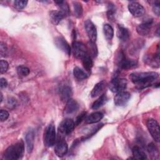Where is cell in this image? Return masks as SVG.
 Segmentation results:
<instances>
[{
  "mask_svg": "<svg viewBox=\"0 0 160 160\" xmlns=\"http://www.w3.org/2000/svg\"><path fill=\"white\" fill-rule=\"evenodd\" d=\"M24 150V142L20 141L10 146L4 151L3 158L7 160H17L22 156Z\"/></svg>",
  "mask_w": 160,
  "mask_h": 160,
  "instance_id": "obj_2",
  "label": "cell"
},
{
  "mask_svg": "<svg viewBox=\"0 0 160 160\" xmlns=\"http://www.w3.org/2000/svg\"><path fill=\"white\" fill-rule=\"evenodd\" d=\"M9 112L4 109H1L0 111V119L1 122L5 121L6 120H7V119L9 118Z\"/></svg>",
  "mask_w": 160,
  "mask_h": 160,
  "instance_id": "obj_39",
  "label": "cell"
},
{
  "mask_svg": "<svg viewBox=\"0 0 160 160\" xmlns=\"http://www.w3.org/2000/svg\"><path fill=\"white\" fill-rule=\"evenodd\" d=\"M105 84H106L104 81H100L98 83H97L91 91V97L95 98L99 96L103 91V89L105 88Z\"/></svg>",
  "mask_w": 160,
  "mask_h": 160,
  "instance_id": "obj_21",
  "label": "cell"
},
{
  "mask_svg": "<svg viewBox=\"0 0 160 160\" xmlns=\"http://www.w3.org/2000/svg\"><path fill=\"white\" fill-rule=\"evenodd\" d=\"M72 51L74 56L78 59H82L84 56L88 54V49L82 42L74 41L72 42Z\"/></svg>",
  "mask_w": 160,
  "mask_h": 160,
  "instance_id": "obj_8",
  "label": "cell"
},
{
  "mask_svg": "<svg viewBox=\"0 0 160 160\" xmlns=\"http://www.w3.org/2000/svg\"><path fill=\"white\" fill-rule=\"evenodd\" d=\"M49 16H50L51 22L55 25L58 24L60 22V21L64 17H66L64 16V14L59 10V11H56V10L51 11L49 13Z\"/></svg>",
  "mask_w": 160,
  "mask_h": 160,
  "instance_id": "obj_20",
  "label": "cell"
},
{
  "mask_svg": "<svg viewBox=\"0 0 160 160\" xmlns=\"http://www.w3.org/2000/svg\"><path fill=\"white\" fill-rule=\"evenodd\" d=\"M72 89L71 88V87L68 86H64L61 89V99L63 101L66 102L69 99H70L72 96Z\"/></svg>",
  "mask_w": 160,
  "mask_h": 160,
  "instance_id": "obj_22",
  "label": "cell"
},
{
  "mask_svg": "<svg viewBox=\"0 0 160 160\" xmlns=\"http://www.w3.org/2000/svg\"><path fill=\"white\" fill-rule=\"evenodd\" d=\"M0 96H1V101H0V102H1L2 101V92H1Z\"/></svg>",
  "mask_w": 160,
  "mask_h": 160,
  "instance_id": "obj_42",
  "label": "cell"
},
{
  "mask_svg": "<svg viewBox=\"0 0 160 160\" xmlns=\"http://www.w3.org/2000/svg\"><path fill=\"white\" fill-rule=\"evenodd\" d=\"M8 104L10 106H13L14 107L16 104H17V101H16L15 99L12 98H10V99L8 100Z\"/></svg>",
  "mask_w": 160,
  "mask_h": 160,
  "instance_id": "obj_41",
  "label": "cell"
},
{
  "mask_svg": "<svg viewBox=\"0 0 160 160\" xmlns=\"http://www.w3.org/2000/svg\"><path fill=\"white\" fill-rule=\"evenodd\" d=\"M152 9L154 12L159 16L160 13V2L159 1H155L152 2Z\"/></svg>",
  "mask_w": 160,
  "mask_h": 160,
  "instance_id": "obj_36",
  "label": "cell"
},
{
  "mask_svg": "<svg viewBox=\"0 0 160 160\" xmlns=\"http://www.w3.org/2000/svg\"><path fill=\"white\" fill-rule=\"evenodd\" d=\"M115 12H116V9L114 4L110 3L108 5V11H107V17L109 21H112L114 19Z\"/></svg>",
  "mask_w": 160,
  "mask_h": 160,
  "instance_id": "obj_32",
  "label": "cell"
},
{
  "mask_svg": "<svg viewBox=\"0 0 160 160\" xmlns=\"http://www.w3.org/2000/svg\"><path fill=\"white\" fill-rule=\"evenodd\" d=\"M104 115L102 112L98 111V112H94L89 114L85 119V122L86 124H93V123H96L99 121H100Z\"/></svg>",
  "mask_w": 160,
  "mask_h": 160,
  "instance_id": "obj_19",
  "label": "cell"
},
{
  "mask_svg": "<svg viewBox=\"0 0 160 160\" xmlns=\"http://www.w3.org/2000/svg\"><path fill=\"white\" fill-rule=\"evenodd\" d=\"M86 112H82L79 115H78V116L76 118L74 122L75 126H78L82 121V120H84V119L86 117Z\"/></svg>",
  "mask_w": 160,
  "mask_h": 160,
  "instance_id": "obj_38",
  "label": "cell"
},
{
  "mask_svg": "<svg viewBox=\"0 0 160 160\" xmlns=\"http://www.w3.org/2000/svg\"><path fill=\"white\" fill-rule=\"evenodd\" d=\"M54 43L56 46L61 51L66 54L67 55L69 56L71 52V47L69 44V43L66 41V39L61 37V36H58L56 37L54 39Z\"/></svg>",
  "mask_w": 160,
  "mask_h": 160,
  "instance_id": "obj_12",
  "label": "cell"
},
{
  "mask_svg": "<svg viewBox=\"0 0 160 160\" xmlns=\"http://www.w3.org/2000/svg\"><path fill=\"white\" fill-rule=\"evenodd\" d=\"M159 49H158L157 53H155L153 55L146 56L144 61L147 64H149V66H152L154 68H158L159 66Z\"/></svg>",
  "mask_w": 160,
  "mask_h": 160,
  "instance_id": "obj_18",
  "label": "cell"
},
{
  "mask_svg": "<svg viewBox=\"0 0 160 160\" xmlns=\"http://www.w3.org/2000/svg\"><path fill=\"white\" fill-rule=\"evenodd\" d=\"M87 49H88V54L89 52L90 54L89 56L91 58L96 57V56L98 54V49H97L95 42L89 41L88 43V47H87Z\"/></svg>",
  "mask_w": 160,
  "mask_h": 160,
  "instance_id": "obj_29",
  "label": "cell"
},
{
  "mask_svg": "<svg viewBox=\"0 0 160 160\" xmlns=\"http://www.w3.org/2000/svg\"><path fill=\"white\" fill-rule=\"evenodd\" d=\"M54 2L59 8V11H61L65 16H67L69 14V7L67 2L64 1H55Z\"/></svg>",
  "mask_w": 160,
  "mask_h": 160,
  "instance_id": "obj_24",
  "label": "cell"
},
{
  "mask_svg": "<svg viewBox=\"0 0 160 160\" xmlns=\"http://www.w3.org/2000/svg\"><path fill=\"white\" fill-rule=\"evenodd\" d=\"M28 4V1H20V0H16L14 1V6L15 8L18 10H21L24 9Z\"/></svg>",
  "mask_w": 160,
  "mask_h": 160,
  "instance_id": "obj_33",
  "label": "cell"
},
{
  "mask_svg": "<svg viewBox=\"0 0 160 160\" xmlns=\"http://www.w3.org/2000/svg\"><path fill=\"white\" fill-rule=\"evenodd\" d=\"M79 108V104L76 101L70 98L66 101L64 108V113L66 114H71L75 112Z\"/></svg>",
  "mask_w": 160,
  "mask_h": 160,
  "instance_id": "obj_16",
  "label": "cell"
},
{
  "mask_svg": "<svg viewBox=\"0 0 160 160\" xmlns=\"http://www.w3.org/2000/svg\"><path fill=\"white\" fill-rule=\"evenodd\" d=\"M0 53L2 57H5L8 54L7 46L3 42H0Z\"/></svg>",
  "mask_w": 160,
  "mask_h": 160,
  "instance_id": "obj_37",
  "label": "cell"
},
{
  "mask_svg": "<svg viewBox=\"0 0 160 160\" xmlns=\"http://www.w3.org/2000/svg\"><path fill=\"white\" fill-rule=\"evenodd\" d=\"M73 75L78 80H82L88 78V74L79 67H75L74 68Z\"/></svg>",
  "mask_w": 160,
  "mask_h": 160,
  "instance_id": "obj_27",
  "label": "cell"
},
{
  "mask_svg": "<svg viewBox=\"0 0 160 160\" xmlns=\"http://www.w3.org/2000/svg\"><path fill=\"white\" fill-rule=\"evenodd\" d=\"M127 84L128 82L126 79L115 77L111 80L109 87L112 92L118 93L119 92L124 91V90L126 88Z\"/></svg>",
  "mask_w": 160,
  "mask_h": 160,
  "instance_id": "obj_5",
  "label": "cell"
},
{
  "mask_svg": "<svg viewBox=\"0 0 160 160\" xmlns=\"http://www.w3.org/2000/svg\"><path fill=\"white\" fill-rule=\"evenodd\" d=\"M116 34L119 40L123 42H125L127 40H128L130 35L128 29L120 24H118V26Z\"/></svg>",
  "mask_w": 160,
  "mask_h": 160,
  "instance_id": "obj_17",
  "label": "cell"
},
{
  "mask_svg": "<svg viewBox=\"0 0 160 160\" xmlns=\"http://www.w3.org/2000/svg\"><path fill=\"white\" fill-rule=\"evenodd\" d=\"M131 98V94L129 92L126 91H121L116 93L114 97V102L116 106H123L127 104Z\"/></svg>",
  "mask_w": 160,
  "mask_h": 160,
  "instance_id": "obj_13",
  "label": "cell"
},
{
  "mask_svg": "<svg viewBox=\"0 0 160 160\" xmlns=\"http://www.w3.org/2000/svg\"><path fill=\"white\" fill-rule=\"evenodd\" d=\"M146 126L153 139L158 142H159V140H160L159 126L158 121L154 119H151V118L149 119L147 121Z\"/></svg>",
  "mask_w": 160,
  "mask_h": 160,
  "instance_id": "obj_6",
  "label": "cell"
},
{
  "mask_svg": "<svg viewBox=\"0 0 160 160\" xmlns=\"http://www.w3.org/2000/svg\"><path fill=\"white\" fill-rule=\"evenodd\" d=\"M8 86V82L4 78H1L0 79V86L1 88H4Z\"/></svg>",
  "mask_w": 160,
  "mask_h": 160,
  "instance_id": "obj_40",
  "label": "cell"
},
{
  "mask_svg": "<svg viewBox=\"0 0 160 160\" xmlns=\"http://www.w3.org/2000/svg\"><path fill=\"white\" fill-rule=\"evenodd\" d=\"M103 32L106 39L108 41L112 40L114 36V30L112 26L108 24H105L103 26Z\"/></svg>",
  "mask_w": 160,
  "mask_h": 160,
  "instance_id": "obj_23",
  "label": "cell"
},
{
  "mask_svg": "<svg viewBox=\"0 0 160 160\" xmlns=\"http://www.w3.org/2000/svg\"><path fill=\"white\" fill-rule=\"evenodd\" d=\"M134 158L137 159H145L147 158L146 153L138 146H134L132 149Z\"/></svg>",
  "mask_w": 160,
  "mask_h": 160,
  "instance_id": "obj_25",
  "label": "cell"
},
{
  "mask_svg": "<svg viewBox=\"0 0 160 160\" xmlns=\"http://www.w3.org/2000/svg\"><path fill=\"white\" fill-rule=\"evenodd\" d=\"M73 8H74V12L75 16L77 18H81L82 14V8L81 4L76 1H74L73 2Z\"/></svg>",
  "mask_w": 160,
  "mask_h": 160,
  "instance_id": "obj_30",
  "label": "cell"
},
{
  "mask_svg": "<svg viewBox=\"0 0 160 160\" xmlns=\"http://www.w3.org/2000/svg\"><path fill=\"white\" fill-rule=\"evenodd\" d=\"M116 62L118 66L122 69H129L135 67L138 64L137 61L128 59L122 51L119 52L118 55Z\"/></svg>",
  "mask_w": 160,
  "mask_h": 160,
  "instance_id": "obj_4",
  "label": "cell"
},
{
  "mask_svg": "<svg viewBox=\"0 0 160 160\" xmlns=\"http://www.w3.org/2000/svg\"><path fill=\"white\" fill-rule=\"evenodd\" d=\"M56 139V128L53 124H49L45 129L44 133V144L49 148L54 145Z\"/></svg>",
  "mask_w": 160,
  "mask_h": 160,
  "instance_id": "obj_3",
  "label": "cell"
},
{
  "mask_svg": "<svg viewBox=\"0 0 160 160\" xmlns=\"http://www.w3.org/2000/svg\"><path fill=\"white\" fill-rule=\"evenodd\" d=\"M9 68L8 62L5 60L0 61V72L1 74H3L7 71Z\"/></svg>",
  "mask_w": 160,
  "mask_h": 160,
  "instance_id": "obj_35",
  "label": "cell"
},
{
  "mask_svg": "<svg viewBox=\"0 0 160 160\" xmlns=\"http://www.w3.org/2000/svg\"><path fill=\"white\" fill-rule=\"evenodd\" d=\"M158 77L159 74L156 72H133L129 75L131 81L136 84L139 89L150 86Z\"/></svg>",
  "mask_w": 160,
  "mask_h": 160,
  "instance_id": "obj_1",
  "label": "cell"
},
{
  "mask_svg": "<svg viewBox=\"0 0 160 160\" xmlns=\"http://www.w3.org/2000/svg\"><path fill=\"white\" fill-rule=\"evenodd\" d=\"M68 151V146L63 139H59L54 147V152L58 157H63Z\"/></svg>",
  "mask_w": 160,
  "mask_h": 160,
  "instance_id": "obj_14",
  "label": "cell"
},
{
  "mask_svg": "<svg viewBox=\"0 0 160 160\" xmlns=\"http://www.w3.org/2000/svg\"><path fill=\"white\" fill-rule=\"evenodd\" d=\"M81 60H82V65L84 66V68L87 71L90 72L91 70V68L92 67V65H93V62H92V60L91 57L88 54L86 56H84L81 59Z\"/></svg>",
  "mask_w": 160,
  "mask_h": 160,
  "instance_id": "obj_26",
  "label": "cell"
},
{
  "mask_svg": "<svg viewBox=\"0 0 160 160\" xmlns=\"http://www.w3.org/2000/svg\"><path fill=\"white\" fill-rule=\"evenodd\" d=\"M128 9L134 17H141L145 13L144 8L139 2L131 1L128 4Z\"/></svg>",
  "mask_w": 160,
  "mask_h": 160,
  "instance_id": "obj_10",
  "label": "cell"
},
{
  "mask_svg": "<svg viewBox=\"0 0 160 160\" xmlns=\"http://www.w3.org/2000/svg\"><path fill=\"white\" fill-rule=\"evenodd\" d=\"M107 100L106 96L105 94H102L98 99H96L92 104V109H97L101 107L106 102Z\"/></svg>",
  "mask_w": 160,
  "mask_h": 160,
  "instance_id": "obj_28",
  "label": "cell"
},
{
  "mask_svg": "<svg viewBox=\"0 0 160 160\" xmlns=\"http://www.w3.org/2000/svg\"><path fill=\"white\" fill-rule=\"evenodd\" d=\"M26 149L28 153H31L32 151L34 148V131L33 129H29L26 134Z\"/></svg>",
  "mask_w": 160,
  "mask_h": 160,
  "instance_id": "obj_15",
  "label": "cell"
},
{
  "mask_svg": "<svg viewBox=\"0 0 160 160\" xmlns=\"http://www.w3.org/2000/svg\"><path fill=\"white\" fill-rule=\"evenodd\" d=\"M152 19H147L144 20L142 23L139 24L136 28L137 32L141 36H147L149 34L152 24Z\"/></svg>",
  "mask_w": 160,
  "mask_h": 160,
  "instance_id": "obj_9",
  "label": "cell"
},
{
  "mask_svg": "<svg viewBox=\"0 0 160 160\" xmlns=\"http://www.w3.org/2000/svg\"><path fill=\"white\" fill-rule=\"evenodd\" d=\"M147 149L149 154H151L152 156H158V148L156 147V146L152 143L151 142L148 145Z\"/></svg>",
  "mask_w": 160,
  "mask_h": 160,
  "instance_id": "obj_34",
  "label": "cell"
},
{
  "mask_svg": "<svg viewBox=\"0 0 160 160\" xmlns=\"http://www.w3.org/2000/svg\"><path fill=\"white\" fill-rule=\"evenodd\" d=\"M84 27L89 41L95 42L97 39V30L94 24L91 20H87L84 23Z\"/></svg>",
  "mask_w": 160,
  "mask_h": 160,
  "instance_id": "obj_11",
  "label": "cell"
},
{
  "mask_svg": "<svg viewBox=\"0 0 160 160\" xmlns=\"http://www.w3.org/2000/svg\"><path fill=\"white\" fill-rule=\"evenodd\" d=\"M75 127L74 121L69 118L64 119L58 127V132L61 136H66L71 133Z\"/></svg>",
  "mask_w": 160,
  "mask_h": 160,
  "instance_id": "obj_7",
  "label": "cell"
},
{
  "mask_svg": "<svg viewBox=\"0 0 160 160\" xmlns=\"http://www.w3.org/2000/svg\"><path fill=\"white\" fill-rule=\"evenodd\" d=\"M17 72L19 77H26L30 72L29 69L24 66H19L17 68Z\"/></svg>",
  "mask_w": 160,
  "mask_h": 160,
  "instance_id": "obj_31",
  "label": "cell"
}]
</instances>
